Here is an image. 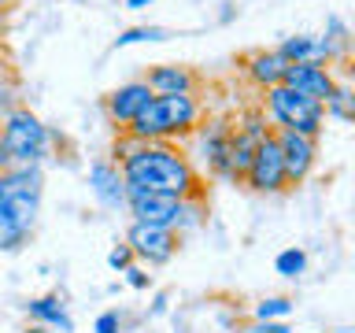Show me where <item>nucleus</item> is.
Wrapping results in <instances>:
<instances>
[{
  "mask_svg": "<svg viewBox=\"0 0 355 333\" xmlns=\"http://www.w3.org/2000/svg\"><path fill=\"white\" fill-rule=\"evenodd\" d=\"M119 171L126 189H137V193H166L178 200H196L207 193L193 160L174 141H137L119 160Z\"/></svg>",
  "mask_w": 355,
  "mask_h": 333,
  "instance_id": "f257e3e1",
  "label": "nucleus"
},
{
  "mask_svg": "<svg viewBox=\"0 0 355 333\" xmlns=\"http://www.w3.org/2000/svg\"><path fill=\"white\" fill-rule=\"evenodd\" d=\"M204 111H200V100L193 93H178V96H152V104L141 111L137 119L130 122L126 137L133 141H182L193 137Z\"/></svg>",
  "mask_w": 355,
  "mask_h": 333,
  "instance_id": "f03ea898",
  "label": "nucleus"
},
{
  "mask_svg": "<svg viewBox=\"0 0 355 333\" xmlns=\"http://www.w3.org/2000/svg\"><path fill=\"white\" fill-rule=\"evenodd\" d=\"M0 137H4L11 163H30V166H44L55 144V133L22 104L11 108L8 115H0Z\"/></svg>",
  "mask_w": 355,
  "mask_h": 333,
  "instance_id": "7ed1b4c3",
  "label": "nucleus"
},
{
  "mask_svg": "<svg viewBox=\"0 0 355 333\" xmlns=\"http://www.w3.org/2000/svg\"><path fill=\"white\" fill-rule=\"evenodd\" d=\"M263 115L270 122V130H293L304 137H318L326 126V111L318 100H307L293 93L288 85H270L263 89Z\"/></svg>",
  "mask_w": 355,
  "mask_h": 333,
  "instance_id": "20e7f679",
  "label": "nucleus"
},
{
  "mask_svg": "<svg viewBox=\"0 0 355 333\" xmlns=\"http://www.w3.org/2000/svg\"><path fill=\"white\" fill-rule=\"evenodd\" d=\"M244 185L259 196H277L288 189V178H285V160H282V148H277V137L274 130L255 144V155L244 171Z\"/></svg>",
  "mask_w": 355,
  "mask_h": 333,
  "instance_id": "39448f33",
  "label": "nucleus"
},
{
  "mask_svg": "<svg viewBox=\"0 0 355 333\" xmlns=\"http://www.w3.org/2000/svg\"><path fill=\"white\" fill-rule=\"evenodd\" d=\"M193 137H196V155H200V163L207 166V174H211V178H218V182H233V171H230L233 122H230V119L200 122Z\"/></svg>",
  "mask_w": 355,
  "mask_h": 333,
  "instance_id": "423d86ee",
  "label": "nucleus"
},
{
  "mask_svg": "<svg viewBox=\"0 0 355 333\" xmlns=\"http://www.w3.org/2000/svg\"><path fill=\"white\" fill-rule=\"evenodd\" d=\"M126 244L133 252V263L141 266H166L182 248V237L163 226H144V222H130Z\"/></svg>",
  "mask_w": 355,
  "mask_h": 333,
  "instance_id": "0eeeda50",
  "label": "nucleus"
},
{
  "mask_svg": "<svg viewBox=\"0 0 355 333\" xmlns=\"http://www.w3.org/2000/svg\"><path fill=\"white\" fill-rule=\"evenodd\" d=\"M274 137H277V148H282V160H285L288 189L304 185L318 163V137H304V133H293V130H274Z\"/></svg>",
  "mask_w": 355,
  "mask_h": 333,
  "instance_id": "6e6552de",
  "label": "nucleus"
},
{
  "mask_svg": "<svg viewBox=\"0 0 355 333\" xmlns=\"http://www.w3.org/2000/svg\"><path fill=\"white\" fill-rule=\"evenodd\" d=\"M126 211L133 215V222L174 230L178 215H182V200L166 196V193H137V189H126Z\"/></svg>",
  "mask_w": 355,
  "mask_h": 333,
  "instance_id": "1a4fd4ad",
  "label": "nucleus"
},
{
  "mask_svg": "<svg viewBox=\"0 0 355 333\" xmlns=\"http://www.w3.org/2000/svg\"><path fill=\"white\" fill-rule=\"evenodd\" d=\"M152 104V89L144 85V78H133V82H122L119 89H111V93L104 96V111L111 119V126H115L119 133L130 126L133 119L141 115L144 108Z\"/></svg>",
  "mask_w": 355,
  "mask_h": 333,
  "instance_id": "9d476101",
  "label": "nucleus"
},
{
  "mask_svg": "<svg viewBox=\"0 0 355 333\" xmlns=\"http://www.w3.org/2000/svg\"><path fill=\"white\" fill-rule=\"evenodd\" d=\"M282 85H288L293 93L307 96V100L326 104V96L333 93V85H337V71L326 63H288L285 74H282Z\"/></svg>",
  "mask_w": 355,
  "mask_h": 333,
  "instance_id": "9b49d317",
  "label": "nucleus"
},
{
  "mask_svg": "<svg viewBox=\"0 0 355 333\" xmlns=\"http://www.w3.org/2000/svg\"><path fill=\"white\" fill-rule=\"evenodd\" d=\"M89 193H93V200L100 207H107V211L126 207V182H122L119 163L96 160L93 166H89Z\"/></svg>",
  "mask_w": 355,
  "mask_h": 333,
  "instance_id": "f8f14e48",
  "label": "nucleus"
},
{
  "mask_svg": "<svg viewBox=\"0 0 355 333\" xmlns=\"http://www.w3.org/2000/svg\"><path fill=\"white\" fill-rule=\"evenodd\" d=\"M144 85L152 89V96H178V93H196L200 78L185 63H155L144 74Z\"/></svg>",
  "mask_w": 355,
  "mask_h": 333,
  "instance_id": "ddd939ff",
  "label": "nucleus"
},
{
  "mask_svg": "<svg viewBox=\"0 0 355 333\" xmlns=\"http://www.w3.org/2000/svg\"><path fill=\"white\" fill-rule=\"evenodd\" d=\"M26 315L30 322H37V326L44 330H60V333H74V318L67 315V304H63V296L60 293H44V296H33L26 300Z\"/></svg>",
  "mask_w": 355,
  "mask_h": 333,
  "instance_id": "4468645a",
  "label": "nucleus"
},
{
  "mask_svg": "<svg viewBox=\"0 0 355 333\" xmlns=\"http://www.w3.org/2000/svg\"><path fill=\"white\" fill-rule=\"evenodd\" d=\"M241 67H244V74H248L252 85L270 89V85H282V74H285L288 63L277 56V49H255L241 60Z\"/></svg>",
  "mask_w": 355,
  "mask_h": 333,
  "instance_id": "2eb2a0df",
  "label": "nucleus"
},
{
  "mask_svg": "<svg viewBox=\"0 0 355 333\" xmlns=\"http://www.w3.org/2000/svg\"><path fill=\"white\" fill-rule=\"evenodd\" d=\"M8 193H41L44 189V171L41 166H30V163H11L4 174H0Z\"/></svg>",
  "mask_w": 355,
  "mask_h": 333,
  "instance_id": "dca6fc26",
  "label": "nucleus"
},
{
  "mask_svg": "<svg viewBox=\"0 0 355 333\" xmlns=\"http://www.w3.org/2000/svg\"><path fill=\"white\" fill-rule=\"evenodd\" d=\"M322 111H326V119H333V122H352L355 119V93H352V85L337 78V85H333V93L326 96Z\"/></svg>",
  "mask_w": 355,
  "mask_h": 333,
  "instance_id": "f3484780",
  "label": "nucleus"
},
{
  "mask_svg": "<svg viewBox=\"0 0 355 333\" xmlns=\"http://www.w3.org/2000/svg\"><path fill=\"white\" fill-rule=\"evenodd\" d=\"M293 307H296L293 296H263L252 307V322H288Z\"/></svg>",
  "mask_w": 355,
  "mask_h": 333,
  "instance_id": "a211bd4d",
  "label": "nucleus"
},
{
  "mask_svg": "<svg viewBox=\"0 0 355 333\" xmlns=\"http://www.w3.org/2000/svg\"><path fill=\"white\" fill-rule=\"evenodd\" d=\"M174 33L163 26H130L115 37V49H130V44H152V41H171Z\"/></svg>",
  "mask_w": 355,
  "mask_h": 333,
  "instance_id": "6ab92c4d",
  "label": "nucleus"
},
{
  "mask_svg": "<svg viewBox=\"0 0 355 333\" xmlns=\"http://www.w3.org/2000/svg\"><path fill=\"white\" fill-rule=\"evenodd\" d=\"M204 215H207L204 196H196V200H182V215H178V226H174V233L182 237V233L196 230V226H204Z\"/></svg>",
  "mask_w": 355,
  "mask_h": 333,
  "instance_id": "aec40b11",
  "label": "nucleus"
},
{
  "mask_svg": "<svg viewBox=\"0 0 355 333\" xmlns=\"http://www.w3.org/2000/svg\"><path fill=\"white\" fill-rule=\"evenodd\" d=\"M274 271L282 274V278H300V274L307 271V252H304V248H285V252H277Z\"/></svg>",
  "mask_w": 355,
  "mask_h": 333,
  "instance_id": "412c9836",
  "label": "nucleus"
},
{
  "mask_svg": "<svg viewBox=\"0 0 355 333\" xmlns=\"http://www.w3.org/2000/svg\"><path fill=\"white\" fill-rule=\"evenodd\" d=\"M130 263H133V252H130V244H126V241H122V244H115V248L107 252V266H111L115 274H122Z\"/></svg>",
  "mask_w": 355,
  "mask_h": 333,
  "instance_id": "4be33fe9",
  "label": "nucleus"
},
{
  "mask_svg": "<svg viewBox=\"0 0 355 333\" xmlns=\"http://www.w3.org/2000/svg\"><path fill=\"white\" fill-rule=\"evenodd\" d=\"M93 333H122V315L119 311H100L93 322Z\"/></svg>",
  "mask_w": 355,
  "mask_h": 333,
  "instance_id": "5701e85b",
  "label": "nucleus"
},
{
  "mask_svg": "<svg viewBox=\"0 0 355 333\" xmlns=\"http://www.w3.org/2000/svg\"><path fill=\"white\" fill-rule=\"evenodd\" d=\"M122 274H126V285H130V289H148V285H152L148 266H141V263H130Z\"/></svg>",
  "mask_w": 355,
  "mask_h": 333,
  "instance_id": "b1692460",
  "label": "nucleus"
},
{
  "mask_svg": "<svg viewBox=\"0 0 355 333\" xmlns=\"http://www.w3.org/2000/svg\"><path fill=\"white\" fill-rule=\"evenodd\" d=\"M11 108H19V89H15V82L0 78V115H8Z\"/></svg>",
  "mask_w": 355,
  "mask_h": 333,
  "instance_id": "393cba45",
  "label": "nucleus"
},
{
  "mask_svg": "<svg viewBox=\"0 0 355 333\" xmlns=\"http://www.w3.org/2000/svg\"><path fill=\"white\" fill-rule=\"evenodd\" d=\"M244 333H293V326L288 322H252Z\"/></svg>",
  "mask_w": 355,
  "mask_h": 333,
  "instance_id": "a878e982",
  "label": "nucleus"
},
{
  "mask_svg": "<svg viewBox=\"0 0 355 333\" xmlns=\"http://www.w3.org/2000/svg\"><path fill=\"white\" fill-rule=\"evenodd\" d=\"M166 311H171V293H155L152 307H148V318H159V315H166Z\"/></svg>",
  "mask_w": 355,
  "mask_h": 333,
  "instance_id": "bb28decb",
  "label": "nucleus"
},
{
  "mask_svg": "<svg viewBox=\"0 0 355 333\" xmlns=\"http://www.w3.org/2000/svg\"><path fill=\"white\" fill-rule=\"evenodd\" d=\"M8 56V22H4V11H0V60Z\"/></svg>",
  "mask_w": 355,
  "mask_h": 333,
  "instance_id": "cd10ccee",
  "label": "nucleus"
},
{
  "mask_svg": "<svg viewBox=\"0 0 355 333\" xmlns=\"http://www.w3.org/2000/svg\"><path fill=\"white\" fill-rule=\"evenodd\" d=\"M152 8V0H126V11H144Z\"/></svg>",
  "mask_w": 355,
  "mask_h": 333,
  "instance_id": "c85d7f7f",
  "label": "nucleus"
},
{
  "mask_svg": "<svg viewBox=\"0 0 355 333\" xmlns=\"http://www.w3.org/2000/svg\"><path fill=\"white\" fill-rule=\"evenodd\" d=\"M11 166V160H8V148H4V137H0V174H4Z\"/></svg>",
  "mask_w": 355,
  "mask_h": 333,
  "instance_id": "c756f323",
  "label": "nucleus"
},
{
  "mask_svg": "<svg viewBox=\"0 0 355 333\" xmlns=\"http://www.w3.org/2000/svg\"><path fill=\"white\" fill-rule=\"evenodd\" d=\"M19 0H0V11H8V8H15Z\"/></svg>",
  "mask_w": 355,
  "mask_h": 333,
  "instance_id": "7c9ffc66",
  "label": "nucleus"
},
{
  "mask_svg": "<svg viewBox=\"0 0 355 333\" xmlns=\"http://www.w3.org/2000/svg\"><path fill=\"white\" fill-rule=\"evenodd\" d=\"M26 333H49L44 326H37V322H33V326H26Z\"/></svg>",
  "mask_w": 355,
  "mask_h": 333,
  "instance_id": "2f4dec72",
  "label": "nucleus"
},
{
  "mask_svg": "<svg viewBox=\"0 0 355 333\" xmlns=\"http://www.w3.org/2000/svg\"><path fill=\"white\" fill-rule=\"evenodd\" d=\"M4 193H8V189H4V182H0V200H4Z\"/></svg>",
  "mask_w": 355,
  "mask_h": 333,
  "instance_id": "473e14b6",
  "label": "nucleus"
}]
</instances>
